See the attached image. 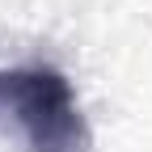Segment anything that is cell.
<instances>
[{
	"mask_svg": "<svg viewBox=\"0 0 152 152\" xmlns=\"http://www.w3.org/2000/svg\"><path fill=\"white\" fill-rule=\"evenodd\" d=\"M0 118L30 152H89V131L64 72L47 64L0 68Z\"/></svg>",
	"mask_w": 152,
	"mask_h": 152,
	"instance_id": "obj_1",
	"label": "cell"
}]
</instances>
